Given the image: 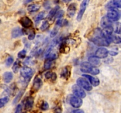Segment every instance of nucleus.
Instances as JSON below:
<instances>
[{"label":"nucleus","mask_w":121,"mask_h":113,"mask_svg":"<svg viewBox=\"0 0 121 113\" xmlns=\"http://www.w3.org/2000/svg\"><path fill=\"white\" fill-rule=\"evenodd\" d=\"M90 40L96 45L101 46V47L102 46L106 47V46H108L110 44V41L107 39L102 36L101 34H100V36H96L90 39Z\"/></svg>","instance_id":"obj_2"},{"label":"nucleus","mask_w":121,"mask_h":113,"mask_svg":"<svg viewBox=\"0 0 121 113\" xmlns=\"http://www.w3.org/2000/svg\"><path fill=\"white\" fill-rule=\"evenodd\" d=\"M23 31L20 28H15L12 31V37L15 38L19 37L23 35Z\"/></svg>","instance_id":"obj_17"},{"label":"nucleus","mask_w":121,"mask_h":113,"mask_svg":"<svg viewBox=\"0 0 121 113\" xmlns=\"http://www.w3.org/2000/svg\"><path fill=\"white\" fill-rule=\"evenodd\" d=\"M13 61H14V58L12 56H9L6 60V65L8 66V67L10 66L13 64Z\"/></svg>","instance_id":"obj_34"},{"label":"nucleus","mask_w":121,"mask_h":113,"mask_svg":"<svg viewBox=\"0 0 121 113\" xmlns=\"http://www.w3.org/2000/svg\"><path fill=\"white\" fill-rule=\"evenodd\" d=\"M62 1H63V2H65V3H67V2H70L71 0H62Z\"/></svg>","instance_id":"obj_44"},{"label":"nucleus","mask_w":121,"mask_h":113,"mask_svg":"<svg viewBox=\"0 0 121 113\" xmlns=\"http://www.w3.org/2000/svg\"><path fill=\"white\" fill-rule=\"evenodd\" d=\"M111 41H113L115 44H119L121 42L120 36H117V35H112L111 37Z\"/></svg>","instance_id":"obj_29"},{"label":"nucleus","mask_w":121,"mask_h":113,"mask_svg":"<svg viewBox=\"0 0 121 113\" xmlns=\"http://www.w3.org/2000/svg\"><path fill=\"white\" fill-rule=\"evenodd\" d=\"M3 80L6 83H9L13 78V74L11 72H5L3 74Z\"/></svg>","instance_id":"obj_18"},{"label":"nucleus","mask_w":121,"mask_h":113,"mask_svg":"<svg viewBox=\"0 0 121 113\" xmlns=\"http://www.w3.org/2000/svg\"><path fill=\"white\" fill-rule=\"evenodd\" d=\"M52 62H53V61L50 60H48V59H46V60L44 62V68L46 69H48L52 67Z\"/></svg>","instance_id":"obj_30"},{"label":"nucleus","mask_w":121,"mask_h":113,"mask_svg":"<svg viewBox=\"0 0 121 113\" xmlns=\"http://www.w3.org/2000/svg\"><path fill=\"white\" fill-rule=\"evenodd\" d=\"M44 7L46 8V9H48V8H50V4L49 1H46V2H45L44 4Z\"/></svg>","instance_id":"obj_41"},{"label":"nucleus","mask_w":121,"mask_h":113,"mask_svg":"<svg viewBox=\"0 0 121 113\" xmlns=\"http://www.w3.org/2000/svg\"><path fill=\"white\" fill-rule=\"evenodd\" d=\"M32 1H33V0H27V2H31Z\"/></svg>","instance_id":"obj_45"},{"label":"nucleus","mask_w":121,"mask_h":113,"mask_svg":"<svg viewBox=\"0 0 121 113\" xmlns=\"http://www.w3.org/2000/svg\"><path fill=\"white\" fill-rule=\"evenodd\" d=\"M113 31V27L112 26H109V27H106V28H104V29L100 31V34H101L102 36L108 40L109 41H111V37L112 35V34Z\"/></svg>","instance_id":"obj_7"},{"label":"nucleus","mask_w":121,"mask_h":113,"mask_svg":"<svg viewBox=\"0 0 121 113\" xmlns=\"http://www.w3.org/2000/svg\"><path fill=\"white\" fill-rule=\"evenodd\" d=\"M68 24V22L66 20H63V19H58V20L56 22V26L57 27H63V26L66 25Z\"/></svg>","instance_id":"obj_23"},{"label":"nucleus","mask_w":121,"mask_h":113,"mask_svg":"<svg viewBox=\"0 0 121 113\" xmlns=\"http://www.w3.org/2000/svg\"><path fill=\"white\" fill-rule=\"evenodd\" d=\"M116 33H118V34H120L121 32V26L120 24L117 23L115 25V30Z\"/></svg>","instance_id":"obj_37"},{"label":"nucleus","mask_w":121,"mask_h":113,"mask_svg":"<svg viewBox=\"0 0 121 113\" xmlns=\"http://www.w3.org/2000/svg\"><path fill=\"white\" fill-rule=\"evenodd\" d=\"M40 8V6L38 4H31L29 5L27 7V9L30 12H35L37 11Z\"/></svg>","instance_id":"obj_22"},{"label":"nucleus","mask_w":121,"mask_h":113,"mask_svg":"<svg viewBox=\"0 0 121 113\" xmlns=\"http://www.w3.org/2000/svg\"><path fill=\"white\" fill-rule=\"evenodd\" d=\"M20 68V62L19 61H16L14 62V65H13V67H12V69H13V72L14 73H17L18 71H19V69Z\"/></svg>","instance_id":"obj_25"},{"label":"nucleus","mask_w":121,"mask_h":113,"mask_svg":"<svg viewBox=\"0 0 121 113\" xmlns=\"http://www.w3.org/2000/svg\"><path fill=\"white\" fill-rule=\"evenodd\" d=\"M106 7L109 10V9H115L116 8H121L120 0H111L106 4Z\"/></svg>","instance_id":"obj_10"},{"label":"nucleus","mask_w":121,"mask_h":113,"mask_svg":"<svg viewBox=\"0 0 121 113\" xmlns=\"http://www.w3.org/2000/svg\"><path fill=\"white\" fill-rule=\"evenodd\" d=\"M50 27V24L49 22L47 21H44L43 22L42 25L40 27V29H41L42 31H45L47 29H48V28H49Z\"/></svg>","instance_id":"obj_26"},{"label":"nucleus","mask_w":121,"mask_h":113,"mask_svg":"<svg viewBox=\"0 0 121 113\" xmlns=\"http://www.w3.org/2000/svg\"><path fill=\"white\" fill-rule=\"evenodd\" d=\"M59 6H56V7H55L54 8H53V9H51L50 11L49 12V14H48V16H47L48 20H52L54 16H55L56 14V12H57V11L59 10Z\"/></svg>","instance_id":"obj_21"},{"label":"nucleus","mask_w":121,"mask_h":113,"mask_svg":"<svg viewBox=\"0 0 121 113\" xmlns=\"http://www.w3.org/2000/svg\"><path fill=\"white\" fill-rule=\"evenodd\" d=\"M82 100L76 96L72 97L70 99V104L74 108H79L82 105Z\"/></svg>","instance_id":"obj_9"},{"label":"nucleus","mask_w":121,"mask_h":113,"mask_svg":"<svg viewBox=\"0 0 121 113\" xmlns=\"http://www.w3.org/2000/svg\"><path fill=\"white\" fill-rule=\"evenodd\" d=\"M76 5L75 3H72L69 5L67 8V14L69 17H73L76 11Z\"/></svg>","instance_id":"obj_14"},{"label":"nucleus","mask_w":121,"mask_h":113,"mask_svg":"<svg viewBox=\"0 0 121 113\" xmlns=\"http://www.w3.org/2000/svg\"><path fill=\"white\" fill-rule=\"evenodd\" d=\"M80 69L83 73H91L93 75H98L100 73V71L98 68L93 67L89 62H84L82 63Z\"/></svg>","instance_id":"obj_1"},{"label":"nucleus","mask_w":121,"mask_h":113,"mask_svg":"<svg viewBox=\"0 0 121 113\" xmlns=\"http://www.w3.org/2000/svg\"><path fill=\"white\" fill-rule=\"evenodd\" d=\"M109 54H111L112 56H115V55H117L118 53L117 52H115V51H110Z\"/></svg>","instance_id":"obj_43"},{"label":"nucleus","mask_w":121,"mask_h":113,"mask_svg":"<svg viewBox=\"0 0 121 113\" xmlns=\"http://www.w3.org/2000/svg\"><path fill=\"white\" fill-rule=\"evenodd\" d=\"M43 84L42 81L41 79L39 77H36L34 80L33 82V88L34 91H38L41 87Z\"/></svg>","instance_id":"obj_16"},{"label":"nucleus","mask_w":121,"mask_h":113,"mask_svg":"<svg viewBox=\"0 0 121 113\" xmlns=\"http://www.w3.org/2000/svg\"><path fill=\"white\" fill-rule=\"evenodd\" d=\"M72 91H73V94L78 97L80 98H84L86 97V94L85 91L78 85H74L72 87Z\"/></svg>","instance_id":"obj_6"},{"label":"nucleus","mask_w":121,"mask_h":113,"mask_svg":"<svg viewBox=\"0 0 121 113\" xmlns=\"http://www.w3.org/2000/svg\"><path fill=\"white\" fill-rule=\"evenodd\" d=\"M89 1L90 0H83V1L82 2L81 4H80V10H79L78 16H77V20L78 21H80L82 19L84 13H85L87 7L88 6L89 3Z\"/></svg>","instance_id":"obj_4"},{"label":"nucleus","mask_w":121,"mask_h":113,"mask_svg":"<svg viewBox=\"0 0 121 113\" xmlns=\"http://www.w3.org/2000/svg\"><path fill=\"white\" fill-rule=\"evenodd\" d=\"M88 61L89 62L90 64H91L92 65L98 66L99 65H100V60H99V58L95 56H90L88 58Z\"/></svg>","instance_id":"obj_20"},{"label":"nucleus","mask_w":121,"mask_h":113,"mask_svg":"<svg viewBox=\"0 0 121 113\" xmlns=\"http://www.w3.org/2000/svg\"><path fill=\"white\" fill-rule=\"evenodd\" d=\"M33 71L31 68L28 67H24L21 68L20 71L21 76L25 80V81H29L32 75H33Z\"/></svg>","instance_id":"obj_3"},{"label":"nucleus","mask_w":121,"mask_h":113,"mask_svg":"<svg viewBox=\"0 0 121 113\" xmlns=\"http://www.w3.org/2000/svg\"><path fill=\"white\" fill-rule=\"evenodd\" d=\"M22 111V105L20 104L18 105L15 109V113H21Z\"/></svg>","instance_id":"obj_39"},{"label":"nucleus","mask_w":121,"mask_h":113,"mask_svg":"<svg viewBox=\"0 0 121 113\" xmlns=\"http://www.w3.org/2000/svg\"><path fill=\"white\" fill-rule=\"evenodd\" d=\"M20 22L21 25L26 28H30L32 26L33 22L28 17V16H24L20 19Z\"/></svg>","instance_id":"obj_12"},{"label":"nucleus","mask_w":121,"mask_h":113,"mask_svg":"<svg viewBox=\"0 0 121 113\" xmlns=\"http://www.w3.org/2000/svg\"><path fill=\"white\" fill-rule=\"evenodd\" d=\"M73 113H85L84 111L82 109H76V110H74L73 111Z\"/></svg>","instance_id":"obj_42"},{"label":"nucleus","mask_w":121,"mask_h":113,"mask_svg":"<svg viewBox=\"0 0 121 113\" xmlns=\"http://www.w3.org/2000/svg\"><path fill=\"white\" fill-rule=\"evenodd\" d=\"M33 105H34V100H33V98L31 97H28L27 100H26V104H25V109L26 110H30V109H31L33 108Z\"/></svg>","instance_id":"obj_19"},{"label":"nucleus","mask_w":121,"mask_h":113,"mask_svg":"<svg viewBox=\"0 0 121 113\" xmlns=\"http://www.w3.org/2000/svg\"><path fill=\"white\" fill-rule=\"evenodd\" d=\"M108 50L105 48H99L96 51V56L99 58H105L108 55Z\"/></svg>","instance_id":"obj_11"},{"label":"nucleus","mask_w":121,"mask_h":113,"mask_svg":"<svg viewBox=\"0 0 121 113\" xmlns=\"http://www.w3.org/2000/svg\"><path fill=\"white\" fill-rule=\"evenodd\" d=\"M35 32H34V31H33L31 32H30V34L28 35V39L29 40H33L34 39V38H35Z\"/></svg>","instance_id":"obj_38"},{"label":"nucleus","mask_w":121,"mask_h":113,"mask_svg":"<svg viewBox=\"0 0 121 113\" xmlns=\"http://www.w3.org/2000/svg\"><path fill=\"white\" fill-rule=\"evenodd\" d=\"M0 23H1V20H0Z\"/></svg>","instance_id":"obj_46"},{"label":"nucleus","mask_w":121,"mask_h":113,"mask_svg":"<svg viewBox=\"0 0 121 113\" xmlns=\"http://www.w3.org/2000/svg\"><path fill=\"white\" fill-rule=\"evenodd\" d=\"M63 14H64V12L63 11L60 10V11H57V12H56V14L55 16L57 18H61L63 16Z\"/></svg>","instance_id":"obj_36"},{"label":"nucleus","mask_w":121,"mask_h":113,"mask_svg":"<svg viewBox=\"0 0 121 113\" xmlns=\"http://www.w3.org/2000/svg\"><path fill=\"white\" fill-rule=\"evenodd\" d=\"M77 84L79 87H81L82 88H83V89L89 91L92 89V85L90 84V83L87 80H85L83 78H79L77 80Z\"/></svg>","instance_id":"obj_5"},{"label":"nucleus","mask_w":121,"mask_h":113,"mask_svg":"<svg viewBox=\"0 0 121 113\" xmlns=\"http://www.w3.org/2000/svg\"><path fill=\"white\" fill-rule=\"evenodd\" d=\"M26 56V51L25 49L21 51L18 54V56L19 58H24Z\"/></svg>","instance_id":"obj_33"},{"label":"nucleus","mask_w":121,"mask_h":113,"mask_svg":"<svg viewBox=\"0 0 121 113\" xmlns=\"http://www.w3.org/2000/svg\"><path fill=\"white\" fill-rule=\"evenodd\" d=\"M52 75H53V73L50 71H48L47 73H46V74H45V77L47 79H50L52 78Z\"/></svg>","instance_id":"obj_40"},{"label":"nucleus","mask_w":121,"mask_h":113,"mask_svg":"<svg viewBox=\"0 0 121 113\" xmlns=\"http://www.w3.org/2000/svg\"><path fill=\"white\" fill-rule=\"evenodd\" d=\"M24 92V91H20V93L17 94V96L16 97H15V98L14 99V101H13V103L14 104L17 103L18 101L20 100V99L21 98V97L22 96V95H23Z\"/></svg>","instance_id":"obj_31"},{"label":"nucleus","mask_w":121,"mask_h":113,"mask_svg":"<svg viewBox=\"0 0 121 113\" xmlns=\"http://www.w3.org/2000/svg\"><path fill=\"white\" fill-rule=\"evenodd\" d=\"M83 76L88 79V80H89L91 84L93 86H94V87H97L100 84V81H99V78H98L97 77L92 76V75H87V74H83Z\"/></svg>","instance_id":"obj_13"},{"label":"nucleus","mask_w":121,"mask_h":113,"mask_svg":"<svg viewBox=\"0 0 121 113\" xmlns=\"http://www.w3.org/2000/svg\"><path fill=\"white\" fill-rule=\"evenodd\" d=\"M100 24L103 28H106L109 26H112V21L107 16H105L102 18Z\"/></svg>","instance_id":"obj_15"},{"label":"nucleus","mask_w":121,"mask_h":113,"mask_svg":"<svg viewBox=\"0 0 121 113\" xmlns=\"http://www.w3.org/2000/svg\"><path fill=\"white\" fill-rule=\"evenodd\" d=\"M8 101H9V98L8 97H5L0 99V108L3 107Z\"/></svg>","instance_id":"obj_28"},{"label":"nucleus","mask_w":121,"mask_h":113,"mask_svg":"<svg viewBox=\"0 0 121 113\" xmlns=\"http://www.w3.org/2000/svg\"><path fill=\"white\" fill-rule=\"evenodd\" d=\"M106 16L112 21H117L119 19L120 14L118 11L116 9H109L108 12Z\"/></svg>","instance_id":"obj_8"},{"label":"nucleus","mask_w":121,"mask_h":113,"mask_svg":"<svg viewBox=\"0 0 121 113\" xmlns=\"http://www.w3.org/2000/svg\"><path fill=\"white\" fill-rule=\"evenodd\" d=\"M59 27H57V26H56V27H54V29L52 30V32H51V36H52V37H54V36H55L57 34L58 31H59Z\"/></svg>","instance_id":"obj_35"},{"label":"nucleus","mask_w":121,"mask_h":113,"mask_svg":"<svg viewBox=\"0 0 121 113\" xmlns=\"http://www.w3.org/2000/svg\"><path fill=\"white\" fill-rule=\"evenodd\" d=\"M48 108H49L48 104L47 103L46 101H44V102H43V103L41 104V109L44 111H46L48 109Z\"/></svg>","instance_id":"obj_32"},{"label":"nucleus","mask_w":121,"mask_h":113,"mask_svg":"<svg viewBox=\"0 0 121 113\" xmlns=\"http://www.w3.org/2000/svg\"><path fill=\"white\" fill-rule=\"evenodd\" d=\"M45 15H46V12H45L44 11H41V12L39 13V14L37 15V16L35 17V22H39V21L42 20L44 18Z\"/></svg>","instance_id":"obj_27"},{"label":"nucleus","mask_w":121,"mask_h":113,"mask_svg":"<svg viewBox=\"0 0 121 113\" xmlns=\"http://www.w3.org/2000/svg\"><path fill=\"white\" fill-rule=\"evenodd\" d=\"M61 75L64 78H67L69 77H70V70L67 67H65L63 70L61 72Z\"/></svg>","instance_id":"obj_24"}]
</instances>
